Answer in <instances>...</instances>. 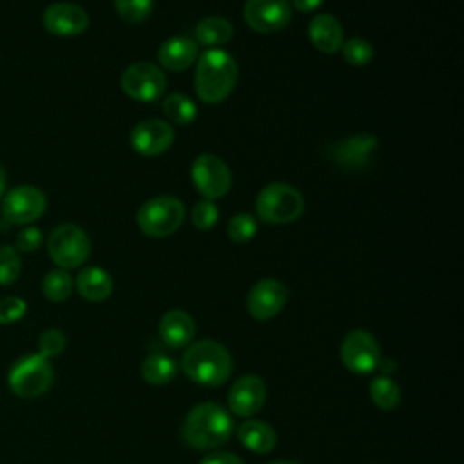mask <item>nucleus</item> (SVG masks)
<instances>
[{"instance_id":"nucleus-13","label":"nucleus","mask_w":464,"mask_h":464,"mask_svg":"<svg viewBox=\"0 0 464 464\" xmlns=\"http://www.w3.org/2000/svg\"><path fill=\"white\" fill-rule=\"evenodd\" d=\"M246 25L257 33H276L283 29L290 18L288 0H246L243 7Z\"/></svg>"},{"instance_id":"nucleus-15","label":"nucleus","mask_w":464,"mask_h":464,"mask_svg":"<svg viewBox=\"0 0 464 464\" xmlns=\"http://www.w3.org/2000/svg\"><path fill=\"white\" fill-rule=\"evenodd\" d=\"M266 399V386L259 375L248 373L239 377L228 392V408L237 417L256 415Z\"/></svg>"},{"instance_id":"nucleus-2","label":"nucleus","mask_w":464,"mask_h":464,"mask_svg":"<svg viewBox=\"0 0 464 464\" xmlns=\"http://www.w3.org/2000/svg\"><path fill=\"white\" fill-rule=\"evenodd\" d=\"M237 80V63L232 54L223 49L210 47L198 56L194 72L196 94L205 103L223 102L234 89Z\"/></svg>"},{"instance_id":"nucleus-31","label":"nucleus","mask_w":464,"mask_h":464,"mask_svg":"<svg viewBox=\"0 0 464 464\" xmlns=\"http://www.w3.org/2000/svg\"><path fill=\"white\" fill-rule=\"evenodd\" d=\"M154 0H114L118 14L129 24L143 22L152 11Z\"/></svg>"},{"instance_id":"nucleus-3","label":"nucleus","mask_w":464,"mask_h":464,"mask_svg":"<svg viewBox=\"0 0 464 464\" xmlns=\"http://www.w3.org/2000/svg\"><path fill=\"white\" fill-rule=\"evenodd\" d=\"M183 373L203 386H219L232 373V357L228 350L212 339L188 344L181 357Z\"/></svg>"},{"instance_id":"nucleus-11","label":"nucleus","mask_w":464,"mask_h":464,"mask_svg":"<svg viewBox=\"0 0 464 464\" xmlns=\"http://www.w3.org/2000/svg\"><path fill=\"white\" fill-rule=\"evenodd\" d=\"M47 208L45 194L33 185H20L11 188L2 201L4 218L14 225H27L36 221Z\"/></svg>"},{"instance_id":"nucleus-10","label":"nucleus","mask_w":464,"mask_h":464,"mask_svg":"<svg viewBox=\"0 0 464 464\" xmlns=\"http://www.w3.org/2000/svg\"><path fill=\"white\" fill-rule=\"evenodd\" d=\"M341 361L352 373L366 375L377 370L381 361L377 339L362 328L352 330L344 335L341 344Z\"/></svg>"},{"instance_id":"nucleus-35","label":"nucleus","mask_w":464,"mask_h":464,"mask_svg":"<svg viewBox=\"0 0 464 464\" xmlns=\"http://www.w3.org/2000/svg\"><path fill=\"white\" fill-rule=\"evenodd\" d=\"M42 232L36 227H27L16 236V250L18 252H33L42 245Z\"/></svg>"},{"instance_id":"nucleus-4","label":"nucleus","mask_w":464,"mask_h":464,"mask_svg":"<svg viewBox=\"0 0 464 464\" xmlns=\"http://www.w3.org/2000/svg\"><path fill=\"white\" fill-rule=\"evenodd\" d=\"M54 379V370L40 353H27L18 357L7 372L9 390L22 399H34L44 395Z\"/></svg>"},{"instance_id":"nucleus-32","label":"nucleus","mask_w":464,"mask_h":464,"mask_svg":"<svg viewBox=\"0 0 464 464\" xmlns=\"http://www.w3.org/2000/svg\"><path fill=\"white\" fill-rule=\"evenodd\" d=\"M65 344H67V339L62 330L47 328L38 337V353L44 355L45 359H51L60 355L65 350Z\"/></svg>"},{"instance_id":"nucleus-39","label":"nucleus","mask_w":464,"mask_h":464,"mask_svg":"<svg viewBox=\"0 0 464 464\" xmlns=\"http://www.w3.org/2000/svg\"><path fill=\"white\" fill-rule=\"evenodd\" d=\"M5 181H7V176H5L4 167L0 165V196H2V194H4V190H5Z\"/></svg>"},{"instance_id":"nucleus-34","label":"nucleus","mask_w":464,"mask_h":464,"mask_svg":"<svg viewBox=\"0 0 464 464\" xmlns=\"http://www.w3.org/2000/svg\"><path fill=\"white\" fill-rule=\"evenodd\" d=\"M27 312V303L22 297L7 295L0 299V324H13Z\"/></svg>"},{"instance_id":"nucleus-1","label":"nucleus","mask_w":464,"mask_h":464,"mask_svg":"<svg viewBox=\"0 0 464 464\" xmlns=\"http://www.w3.org/2000/svg\"><path fill=\"white\" fill-rule=\"evenodd\" d=\"M234 431L230 413L216 402L196 404L185 417L183 440L199 451H210L223 446Z\"/></svg>"},{"instance_id":"nucleus-20","label":"nucleus","mask_w":464,"mask_h":464,"mask_svg":"<svg viewBox=\"0 0 464 464\" xmlns=\"http://www.w3.org/2000/svg\"><path fill=\"white\" fill-rule=\"evenodd\" d=\"M308 36L314 47L324 54H334L343 45V27L332 14H317L308 24Z\"/></svg>"},{"instance_id":"nucleus-18","label":"nucleus","mask_w":464,"mask_h":464,"mask_svg":"<svg viewBox=\"0 0 464 464\" xmlns=\"http://www.w3.org/2000/svg\"><path fill=\"white\" fill-rule=\"evenodd\" d=\"M158 334L169 348H185L190 344L196 324L194 319L183 310H169L158 324Z\"/></svg>"},{"instance_id":"nucleus-27","label":"nucleus","mask_w":464,"mask_h":464,"mask_svg":"<svg viewBox=\"0 0 464 464\" xmlns=\"http://www.w3.org/2000/svg\"><path fill=\"white\" fill-rule=\"evenodd\" d=\"M72 277L63 268H54L45 274L42 281L44 295L53 303H62L72 294Z\"/></svg>"},{"instance_id":"nucleus-12","label":"nucleus","mask_w":464,"mask_h":464,"mask_svg":"<svg viewBox=\"0 0 464 464\" xmlns=\"http://www.w3.org/2000/svg\"><path fill=\"white\" fill-rule=\"evenodd\" d=\"M288 301V288L285 283L266 277L257 281L246 295V310L256 321H268L276 317Z\"/></svg>"},{"instance_id":"nucleus-6","label":"nucleus","mask_w":464,"mask_h":464,"mask_svg":"<svg viewBox=\"0 0 464 464\" xmlns=\"http://www.w3.org/2000/svg\"><path fill=\"white\" fill-rule=\"evenodd\" d=\"M183 219L185 207L178 198L172 196H156L145 201L136 214L140 230L150 237L170 236L181 227Z\"/></svg>"},{"instance_id":"nucleus-23","label":"nucleus","mask_w":464,"mask_h":464,"mask_svg":"<svg viewBox=\"0 0 464 464\" xmlns=\"http://www.w3.org/2000/svg\"><path fill=\"white\" fill-rule=\"evenodd\" d=\"M234 34V27L232 24L223 18V16H207L203 20H199V24L196 25V40L203 45L210 47H219L227 42H230Z\"/></svg>"},{"instance_id":"nucleus-14","label":"nucleus","mask_w":464,"mask_h":464,"mask_svg":"<svg viewBox=\"0 0 464 464\" xmlns=\"http://www.w3.org/2000/svg\"><path fill=\"white\" fill-rule=\"evenodd\" d=\"M174 143V129L170 123L150 118L140 121L130 132V145L141 156L163 154Z\"/></svg>"},{"instance_id":"nucleus-24","label":"nucleus","mask_w":464,"mask_h":464,"mask_svg":"<svg viewBox=\"0 0 464 464\" xmlns=\"http://www.w3.org/2000/svg\"><path fill=\"white\" fill-rule=\"evenodd\" d=\"M141 377L154 386L167 384L176 377V362L165 353H150L141 362Z\"/></svg>"},{"instance_id":"nucleus-36","label":"nucleus","mask_w":464,"mask_h":464,"mask_svg":"<svg viewBox=\"0 0 464 464\" xmlns=\"http://www.w3.org/2000/svg\"><path fill=\"white\" fill-rule=\"evenodd\" d=\"M199 464H245L241 457L230 451H212Z\"/></svg>"},{"instance_id":"nucleus-28","label":"nucleus","mask_w":464,"mask_h":464,"mask_svg":"<svg viewBox=\"0 0 464 464\" xmlns=\"http://www.w3.org/2000/svg\"><path fill=\"white\" fill-rule=\"evenodd\" d=\"M341 51H343V56L344 60L353 65V67H362V65H368L373 58V47L370 42H366L364 38H350L346 42H343L341 45Z\"/></svg>"},{"instance_id":"nucleus-38","label":"nucleus","mask_w":464,"mask_h":464,"mask_svg":"<svg viewBox=\"0 0 464 464\" xmlns=\"http://www.w3.org/2000/svg\"><path fill=\"white\" fill-rule=\"evenodd\" d=\"M379 372H381V375H386V377H392V373L397 370V366H395V361H392V359H381L379 361Z\"/></svg>"},{"instance_id":"nucleus-22","label":"nucleus","mask_w":464,"mask_h":464,"mask_svg":"<svg viewBox=\"0 0 464 464\" xmlns=\"http://www.w3.org/2000/svg\"><path fill=\"white\" fill-rule=\"evenodd\" d=\"M237 439L246 450L254 453H270L277 446L276 430L270 424L257 419L245 420L237 428Z\"/></svg>"},{"instance_id":"nucleus-29","label":"nucleus","mask_w":464,"mask_h":464,"mask_svg":"<svg viewBox=\"0 0 464 464\" xmlns=\"http://www.w3.org/2000/svg\"><path fill=\"white\" fill-rule=\"evenodd\" d=\"M22 272V259L14 246H0V285H13Z\"/></svg>"},{"instance_id":"nucleus-26","label":"nucleus","mask_w":464,"mask_h":464,"mask_svg":"<svg viewBox=\"0 0 464 464\" xmlns=\"http://www.w3.org/2000/svg\"><path fill=\"white\" fill-rule=\"evenodd\" d=\"M163 111H165L167 118L176 125H190L198 114L196 103L181 92L169 94L163 100Z\"/></svg>"},{"instance_id":"nucleus-37","label":"nucleus","mask_w":464,"mask_h":464,"mask_svg":"<svg viewBox=\"0 0 464 464\" xmlns=\"http://www.w3.org/2000/svg\"><path fill=\"white\" fill-rule=\"evenodd\" d=\"M292 4L295 9L310 13V11H315L323 4V0H292Z\"/></svg>"},{"instance_id":"nucleus-19","label":"nucleus","mask_w":464,"mask_h":464,"mask_svg":"<svg viewBox=\"0 0 464 464\" xmlns=\"http://www.w3.org/2000/svg\"><path fill=\"white\" fill-rule=\"evenodd\" d=\"M198 44L185 36H172L165 40L158 49V60L161 67L169 71H185L198 60Z\"/></svg>"},{"instance_id":"nucleus-33","label":"nucleus","mask_w":464,"mask_h":464,"mask_svg":"<svg viewBox=\"0 0 464 464\" xmlns=\"http://www.w3.org/2000/svg\"><path fill=\"white\" fill-rule=\"evenodd\" d=\"M190 219L198 230H210L216 225V221L219 219L218 207L210 199H201L199 203L194 205V208L190 212Z\"/></svg>"},{"instance_id":"nucleus-17","label":"nucleus","mask_w":464,"mask_h":464,"mask_svg":"<svg viewBox=\"0 0 464 464\" xmlns=\"http://www.w3.org/2000/svg\"><path fill=\"white\" fill-rule=\"evenodd\" d=\"M377 145L379 141L373 134L361 132L334 143L330 154L339 167L357 170V169H364L370 163V158L377 149Z\"/></svg>"},{"instance_id":"nucleus-16","label":"nucleus","mask_w":464,"mask_h":464,"mask_svg":"<svg viewBox=\"0 0 464 464\" xmlns=\"http://www.w3.org/2000/svg\"><path fill=\"white\" fill-rule=\"evenodd\" d=\"M89 25V14L83 7L71 2L51 4L44 11V27L54 36H76Z\"/></svg>"},{"instance_id":"nucleus-7","label":"nucleus","mask_w":464,"mask_h":464,"mask_svg":"<svg viewBox=\"0 0 464 464\" xmlns=\"http://www.w3.org/2000/svg\"><path fill=\"white\" fill-rule=\"evenodd\" d=\"M47 252L58 268H78L91 254V241L78 225L63 223L51 232L47 239Z\"/></svg>"},{"instance_id":"nucleus-5","label":"nucleus","mask_w":464,"mask_h":464,"mask_svg":"<svg viewBox=\"0 0 464 464\" xmlns=\"http://www.w3.org/2000/svg\"><path fill=\"white\" fill-rule=\"evenodd\" d=\"M304 210L301 192L286 183H268L256 199V214L263 223L285 225L295 221Z\"/></svg>"},{"instance_id":"nucleus-9","label":"nucleus","mask_w":464,"mask_h":464,"mask_svg":"<svg viewBox=\"0 0 464 464\" xmlns=\"http://www.w3.org/2000/svg\"><path fill=\"white\" fill-rule=\"evenodd\" d=\"M192 181L205 199H219L232 187V174L227 163L216 154L203 152L192 163Z\"/></svg>"},{"instance_id":"nucleus-30","label":"nucleus","mask_w":464,"mask_h":464,"mask_svg":"<svg viewBox=\"0 0 464 464\" xmlns=\"http://www.w3.org/2000/svg\"><path fill=\"white\" fill-rule=\"evenodd\" d=\"M257 232V221L254 219L252 214L246 212H239L234 218H230L228 227H227V234L232 241L236 243H248Z\"/></svg>"},{"instance_id":"nucleus-40","label":"nucleus","mask_w":464,"mask_h":464,"mask_svg":"<svg viewBox=\"0 0 464 464\" xmlns=\"http://www.w3.org/2000/svg\"><path fill=\"white\" fill-rule=\"evenodd\" d=\"M270 464H299V462H292V460H277V462H270Z\"/></svg>"},{"instance_id":"nucleus-25","label":"nucleus","mask_w":464,"mask_h":464,"mask_svg":"<svg viewBox=\"0 0 464 464\" xmlns=\"http://www.w3.org/2000/svg\"><path fill=\"white\" fill-rule=\"evenodd\" d=\"M372 402L381 410H393L401 402V388L399 384L386 375H377L370 381L368 386Z\"/></svg>"},{"instance_id":"nucleus-21","label":"nucleus","mask_w":464,"mask_h":464,"mask_svg":"<svg viewBox=\"0 0 464 464\" xmlns=\"http://www.w3.org/2000/svg\"><path fill=\"white\" fill-rule=\"evenodd\" d=\"M114 283L107 270L100 266H87L76 277V290L87 301L100 303L112 294Z\"/></svg>"},{"instance_id":"nucleus-8","label":"nucleus","mask_w":464,"mask_h":464,"mask_svg":"<svg viewBox=\"0 0 464 464\" xmlns=\"http://www.w3.org/2000/svg\"><path fill=\"white\" fill-rule=\"evenodd\" d=\"M123 92L136 102H156L167 89V78L163 71L150 62H136L129 65L121 74Z\"/></svg>"}]
</instances>
